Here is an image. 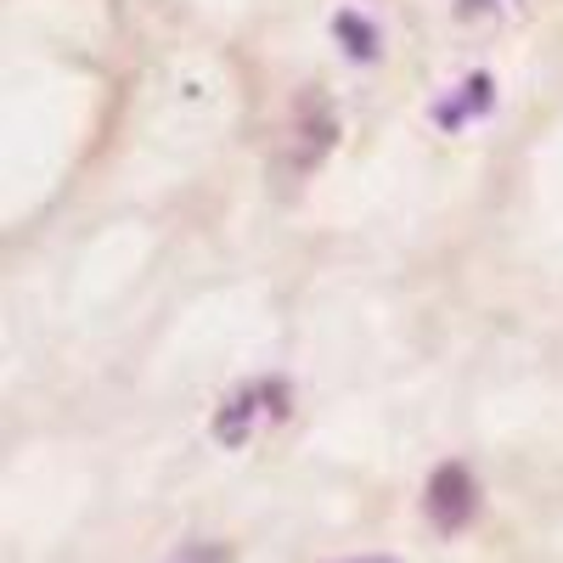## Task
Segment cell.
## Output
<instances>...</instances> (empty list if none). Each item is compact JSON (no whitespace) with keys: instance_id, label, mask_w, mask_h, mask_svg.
<instances>
[{"instance_id":"obj_2","label":"cell","mask_w":563,"mask_h":563,"mask_svg":"<svg viewBox=\"0 0 563 563\" xmlns=\"http://www.w3.org/2000/svg\"><path fill=\"white\" fill-rule=\"evenodd\" d=\"M288 411V389L276 378H260V384H243L238 395H225V406L214 411V440L220 445H249L260 417H282Z\"/></svg>"},{"instance_id":"obj_3","label":"cell","mask_w":563,"mask_h":563,"mask_svg":"<svg viewBox=\"0 0 563 563\" xmlns=\"http://www.w3.org/2000/svg\"><path fill=\"white\" fill-rule=\"evenodd\" d=\"M474 507H479L474 474H467L462 462H440L429 474V490H422V512H429V525L440 536H456L467 519H474Z\"/></svg>"},{"instance_id":"obj_1","label":"cell","mask_w":563,"mask_h":563,"mask_svg":"<svg viewBox=\"0 0 563 563\" xmlns=\"http://www.w3.org/2000/svg\"><path fill=\"white\" fill-rule=\"evenodd\" d=\"M333 147V108H327L316 90H305V97L294 102V119L282 124V141H276V169L288 175H305L321 164V153Z\"/></svg>"},{"instance_id":"obj_4","label":"cell","mask_w":563,"mask_h":563,"mask_svg":"<svg viewBox=\"0 0 563 563\" xmlns=\"http://www.w3.org/2000/svg\"><path fill=\"white\" fill-rule=\"evenodd\" d=\"M355 563H395V558H355Z\"/></svg>"}]
</instances>
